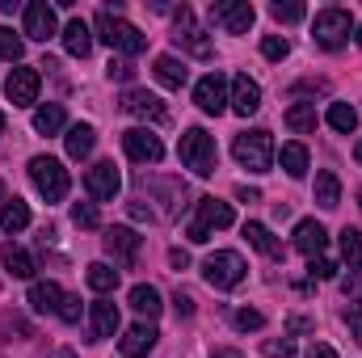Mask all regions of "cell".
I'll list each match as a JSON object with an SVG mask.
<instances>
[{
  "instance_id": "cell-1",
  "label": "cell",
  "mask_w": 362,
  "mask_h": 358,
  "mask_svg": "<svg viewBox=\"0 0 362 358\" xmlns=\"http://www.w3.org/2000/svg\"><path fill=\"white\" fill-rule=\"evenodd\" d=\"M177 156H181V165H185L194 178H211V173L219 169V148H215V135H211V131H202V127H189V131L181 135Z\"/></svg>"
},
{
  "instance_id": "cell-2",
  "label": "cell",
  "mask_w": 362,
  "mask_h": 358,
  "mask_svg": "<svg viewBox=\"0 0 362 358\" xmlns=\"http://www.w3.org/2000/svg\"><path fill=\"white\" fill-rule=\"evenodd\" d=\"M93 30H97V38H101L110 51H118V55H139V51L148 47V38L139 34V25H131L127 17H118V13H110V8L97 13Z\"/></svg>"
},
{
  "instance_id": "cell-3",
  "label": "cell",
  "mask_w": 362,
  "mask_h": 358,
  "mask_svg": "<svg viewBox=\"0 0 362 358\" xmlns=\"http://www.w3.org/2000/svg\"><path fill=\"white\" fill-rule=\"evenodd\" d=\"M232 156H236V161H240V169H249V173H270V165H274V135H270V131H262V127L240 131V135H236V144H232Z\"/></svg>"
},
{
  "instance_id": "cell-4",
  "label": "cell",
  "mask_w": 362,
  "mask_h": 358,
  "mask_svg": "<svg viewBox=\"0 0 362 358\" xmlns=\"http://www.w3.org/2000/svg\"><path fill=\"white\" fill-rule=\"evenodd\" d=\"M354 34V17L350 8H320L312 17V42L325 47V51H341Z\"/></svg>"
},
{
  "instance_id": "cell-5",
  "label": "cell",
  "mask_w": 362,
  "mask_h": 358,
  "mask_svg": "<svg viewBox=\"0 0 362 358\" xmlns=\"http://www.w3.org/2000/svg\"><path fill=\"white\" fill-rule=\"evenodd\" d=\"M245 274H249V266H245V258H240L236 249H215V253L202 262V278H206L215 291H232V287H240Z\"/></svg>"
},
{
  "instance_id": "cell-6",
  "label": "cell",
  "mask_w": 362,
  "mask_h": 358,
  "mask_svg": "<svg viewBox=\"0 0 362 358\" xmlns=\"http://www.w3.org/2000/svg\"><path fill=\"white\" fill-rule=\"evenodd\" d=\"M232 224H236L232 202H219V198H198V219L185 228V236H189L194 245H206V241H211V232L232 228Z\"/></svg>"
},
{
  "instance_id": "cell-7",
  "label": "cell",
  "mask_w": 362,
  "mask_h": 358,
  "mask_svg": "<svg viewBox=\"0 0 362 358\" xmlns=\"http://www.w3.org/2000/svg\"><path fill=\"white\" fill-rule=\"evenodd\" d=\"M173 42H177L185 55H194V59H211V51H215L189 4H181L177 13H173Z\"/></svg>"
},
{
  "instance_id": "cell-8",
  "label": "cell",
  "mask_w": 362,
  "mask_h": 358,
  "mask_svg": "<svg viewBox=\"0 0 362 358\" xmlns=\"http://www.w3.org/2000/svg\"><path fill=\"white\" fill-rule=\"evenodd\" d=\"M30 181L47 202H64L68 198V169L55 156H34L30 161Z\"/></svg>"
},
{
  "instance_id": "cell-9",
  "label": "cell",
  "mask_w": 362,
  "mask_h": 358,
  "mask_svg": "<svg viewBox=\"0 0 362 358\" xmlns=\"http://www.w3.org/2000/svg\"><path fill=\"white\" fill-rule=\"evenodd\" d=\"M211 21L223 30V34H249L253 21H257V8L249 0H215L211 4Z\"/></svg>"
},
{
  "instance_id": "cell-10",
  "label": "cell",
  "mask_w": 362,
  "mask_h": 358,
  "mask_svg": "<svg viewBox=\"0 0 362 358\" xmlns=\"http://www.w3.org/2000/svg\"><path fill=\"white\" fill-rule=\"evenodd\" d=\"M194 101L202 114H223L228 101H232V81L223 72H206L198 85H194Z\"/></svg>"
},
{
  "instance_id": "cell-11",
  "label": "cell",
  "mask_w": 362,
  "mask_h": 358,
  "mask_svg": "<svg viewBox=\"0 0 362 358\" xmlns=\"http://www.w3.org/2000/svg\"><path fill=\"white\" fill-rule=\"evenodd\" d=\"M101 241H105V253H110V258H114L118 266H127V270H131L135 262H139V245H144V236H139L135 228L118 224V228H110V232H105Z\"/></svg>"
},
{
  "instance_id": "cell-12",
  "label": "cell",
  "mask_w": 362,
  "mask_h": 358,
  "mask_svg": "<svg viewBox=\"0 0 362 358\" xmlns=\"http://www.w3.org/2000/svg\"><path fill=\"white\" fill-rule=\"evenodd\" d=\"M38 89H42V72H38V68H13L8 81H4L8 101L21 105V110H30V105L38 101Z\"/></svg>"
},
{
  "instance_id": "cell-13",
  "label": "cell",
  "mask_w": 362,
  "mask_h": 358,
  "mask_svg": "<svg viewBox=\"0 0 362 358\" xmlns=\"http://www.w3.org/2000/svg\"><path fill=\"white\" fill-rule=\"evenodd\" d=\"M122 148H127V156H131L135 165H156V161L165 156V144H160L148 127H131V131L122 135Z\"/></svg>"
},
{
  "instance_id": "cell-14",
  "label": "cell",
  "mask_w": 362,
  "mask_h": 358,
  "mask_svg": "<svg viewBox=\"0 0 362 358\" xmlns=\"http://www.w3.org/2000/svg\"><path fill=\"white\" fill-rule=\"evenodd\" d=\"M55 34H59L55 4H47V0H34V4H25V38H34V42H51Z\"/></svg>"
},
{
  "instance_id": "cell-15",
  "label": "cell",
  "mask_w": 362,
  "mask_h": 358,
  "mask_svg": "<svg viewBox=\"0 0 362 358\" xmlns=\"http://www.w3.org/2000/svg\"><path fill=\"white\" fill-rule=\"evenodd\" d=\"M85 190H89L97 202H114V198H118V190H122V178H118L114 161H97L89 173H85Z\"/></svg>"
},
{
  "instance_id": "cell-16",
  "label": "cell",
  "mask_w": 362,
  "mask_h": 358,
  "mask_svg": "<svg viewBox=\"0 0 362 358\" xmlns=\"http://www.w3.org/2000/svg\"><path fill=\"white\" fill-rule=\"evenodd\" d=\"M228 110H236L240 118H249V114L262 110V85L249 72H236L232 76V101H228Z\"/></svg>"
},
{
  "instance_id": "cell-17",
  "label": "cell",
  "mask_w": 362,
  "mask_h": 358,
  "mask_svg": "<svg viewBox=\"0 0 362 358\" xmlns=\"http://www.w3.org/2000/svg\"><path fill=\"white\" fill-rule=\"evenodd\" d=\"M122 110L135 114V118H148V122H165V118H169L165 101H160L156 93H148V89H127L122 93Z\"/></svg>"
},
{
  "instance_id": "cell-18",
  "label": "cell",
  "mask_w": 362,
  "mask_h": 358,
  "mask_svg": "<svg viewBox=\"0 0 362 358\" xmlns=\"http://www.w3.org/2000/svg\"><path fill=\"white\" fill-rule=\"evenodd\" d=\"M295 249H299L303 258H325V249H329V232H325V224H316V219H299V224H295Z\"/></svg>"
},
{
  "instance_id": "cell-19",
  "label": "cell",
  "mask_w": 362,
  "mask_h": 358,
  "mask_svg": "<svg viewBox=\"0 0 362 358\" xmlns=\"http://www.w3.org/2000/svg\"><path fill=\"white\" fill-rule=\"evenodd\" d=\"M156 325H131L127 333H122V358H148L152 350H156Z\"/></svg>"
},
{
  "instance_id": "cell-20",
  "label": "cell",
  "mask_w": 362,
  "mask_h": 358,
  "mask_svg": "<svg viewBox=\"0 0 362 358\" xmlns=\"http://www.w3.org/2000/svg\"><path fill=\"white\" fill-rule=\"evenodd\" d=\"M89 321H93V342H97V337H114L118 325H122L118 304H114V299H97V304H89Z\"/></svg>"
},
{
  "instance_id": "cell-21",
  "label": "cell",
  "mask_w": 362,
  "mask_h": 358,
  "mask_svg": "<svg viewBox=\"0 0 362 358\" xmlns=\"http://www.w3.org/2000/svg\"><path fill=\"white\" fill-rule=\"evenodd\" d=\"M59 38H64V51L76 55V59H85V55L93 51V30L81 21V17H72V21L59 30Z\"/></svg>"
},
{
  "instance_id": "cell-22",
  "label": "cell",
  "mask_w": 362,
  "mask_h": 358,
  "mask_svg": "<svg viewBox=\"0 0 362 358\" xmlns=\"http://www.w3.org/2000/svg\"><path fill=\"white\" fill-rule=\"evenodd\" d=\"M64 295H68V291H64L59 282H51V278H47V282H30V308H34V312H55V316H59Z\"/></svg>"
},
{
  "instance_id": "cell-23",
  "label": "cell",
  "mask_w": 362,
  "mask_h": 358,
  "mask_svg": "<svg viewBox=\"0 0 362 358\" xmlns=\"http://www.w3.org/2000/svg\"><path fill=\"white\" fill-rule=\"evenodd\" d=\"M152 72H156V81H160L165 89H181V85L189 81V68L181 64L177 55H156V64H152Z\"/></svg>"
},
{
  "instance_id": "cell-24",
  "label": "cell",
  "mask_w": 362,
  "mask_h": 358,
  "mask_svg": "<svg viewBox=\"0 0 362 358\" xmlns=\"http://www.w3.org/2000/svg\"><path fill=\"white\" fill-rule=\"evenodd\" d=\"M93 144H97V131H93L89 122H76V127H68V135H64V148H68L72 161H85L93 152Z\"/></svg>"
},
{
  "instance_id": "cell-25",
  "label": "cell",
  "mask_w": 362,
  "mask_h": 358,
  "mask_svg": "<svg viewBox=\"0 0 362 358\" xmlns=\"http://www.w3.org/2000/svg\"><path fill=\"white\" fill-rule=\"evenodd\" d=\"M245 241H249L257 253H266V258H282V241L274 236L266 224H257V219H249V224H245Z\"/></svg>"
},
{
  "instance_id": "cell-26",
  "label": "cell",
  "mask_w": 362,
  "mask_h": 358,
  "mask_svg": "<svg viewBox=\"0 0 362 358\" xmlns=\"http://www.w3.org/2000/svg\"><path fill=\"white\" fill-rule=\"evenodd\" d=\"M131 308H135L139 316H148V321H152V316H160V308H165V304H160V291H156L152 282H135V287H131Z\"/></svg>"
},
{
  "instance_id": "cell-27",
  "label": "cell",
  "mask_w": 362,
  "mask_h": 358,
  "mask_svg": "<svg viewBox=\"0 0 362 358\" xmlns=\"http://www.w3.org/2000/svg\"><path fill=\"white\" fill-rule=\"evenodd\" d=\"M64 122H68V114H64V105H59V101H51V105H38V110H34V131H38V135H59V131H64Z\"/></svg>"
},
{
  "instance_id": "cell-28",
  "label": "cell",
  "mask_w": 362,
  "mask_h": 358,
  "mask_svg": "<svg viewBox=\"0 0 362 358\" xmlns=\"http://www.w3.org/2000/svg\"><path fill=\"white\" fill-rule=\"evenodd\" d=\"M316 202H320L325 211L341 207V178H337L333 169H320V173H316Z\"/></svg>"
},
{
  "instance_id": "cell-29",
  "label": "cell",
  "mask_w": 362,
  "mask_h": 358,
  "mask_svg": "<svg viewBox=\"0 0 362 358\" xmlns=\"http://www.w3.org/2000/svg\"><path fill=\"white\" fill-rule=\"evenodd\" d=\"M0 228L13 236V232H25L30 228V207L21 202V198H8V202H0Z\"/></svg>"
},
{
  "instance_id": "cell-30",
  "label": "cell",
  "mask_w": 362,
  "mask_h": 358,
  "mask_svg": "<svg viewBox=\"0 0 362 358\" xmlns=\"http://www.w3.org/2000/svg\"><path fill=\"white\" fill-rule=\"evenodd\" d=\"M325 122H329L337 135H354V131H358V110H354V105H346V101H333V105H329V114H325Z\"/></svg>"
},
{
  "instance_id": "cell-31",
  "label": "cell",
  "mask_w": 362,
  "mask_h": 358,
  "mask_svg": "<svg viewBox=\"0 0 362 358\" xmlns=\"http://www.w3.org/2000/svg\"><path fill=\"white\" fill-rule=\"evenodd\" d=\"M0 262H4V270H8L13 278H34V258H30L25 249H17L13 241L0 249Z\"/></svg>"
},
{
  "instance_id": "cell-32",
  "label": "cell",
  "mask_w": 362,
  "mask_h": 358,
  "mask_svg": "<svg viewBox=\"0 0 362 358\" xmlns=\"http://www.w3.org/2000/svg\"><path fill=\"white\" fill-rule=\"evenodd\" d=\"M286 127H291L295 135L316 131V101H295V105L286 110Z\"/></svg>"
},
{
  "instance_id": "cell-33",
  "label": "cell",
  "mask_w": 362,
  "mask_h": 358,
  "mask_svg": "<svg viewBox=\"0 0 362 358\" xmlns=\"http://www.w3.org/2000/svg\"><path fill=\"white\" fill-rule=\"evenodd\" d=\"M278 161H282V169H286V178H308V148L303 144H282V152H278Z\"/></svg>"
},
{
  "instance_id": "cell-34",
  "label": "cell",
  "mask_w": 362,
  "mask_h": 358,
  "mask_svg": "<svg viewBox=\"0 0 362 358\" xmlns=\"http://www.w3.org/2000/svg\"><path fill=\"white\" fill-rule=\"evenodd\" d=\"M85 282H89L97 295H110V291L118 287V270L110 266V262H93L89 274H85Z\"/></svg>"
},
{
  "instance_id": "cell-35",
  "label": "cell",
  "mask_w": 362,
  "mask_h": 358,
  "mask_svg": "<svg viewBox=\"0 0 362 358\" xmlns=\"http://www.w3.org/2000/svg\"><path fill=\"white\" fill-rule=\"evenodd\" d=\"M341 258L350 270H362V232L358 228H341Z\"/></svg>"
},
{
  "instance_id": "cell-36",
  "label": "cell",
  "mask_w": 362,
  "mask_h": 358,
  "mask_svg": "<svg viewBox=\"0 0 362 358\" xmlns=\"http://www.w3.org/2000/svg\"><path fill=\"white\" fill-rule=\"evenodd\" d=\"M270 17H274V21H282V25H295V21H303V17H308V8H303L299 0H274Z\"/></svg>"
},
{
  "instance_id": "cell-37",
  "label": "cell",
  "mask_w": 362,
  "mask_h": 358,
  "mask_svg": "<svg viewBox=\"0 0 362 358\" xmlns=\"http://www.w3.org/2000/svg\"><path fill=\"white\" fill-rule=\"evenodd\" d=\"M21 55H25V38L0 25V59H4V64H17Z\"/></svg>"
},
{
  "instance_id": "cell-38",
  "label": "cell",
  "mask_w": 362,
  "mask_h": 358,
  "mask_svg": "<svg viewBox=\"0 0 362 358\" xmlns=\"http://www.w3.org/2000/svg\"><path fill=\"white\" fill-rule=\"evenodd\" d=\"M232 325H236L240 333H257V329H266V316H262L257 308H236V312H232Z\"/></svg>"
},
{
  "instance_id": "cell-39",
  "label": "cell",
  "mask_w": 362,
  "mask_h": 358,
  "mask_svg": "<svg viewBox=\"0 0 362 358\" xmlns=\"http://www.w3.org/2000/svg\"><path fill=\"white\" fill-rule=\"evenodd\" d=\"M262 55L278 64V59H286V55H291V42H286V38H278V34H270V38H262Z\"/></svg>"
},
{
  "instance_id": "cell-40",
  "label": "cell",
  "mask_w": 362,
  "mask_h": 358,
  "mask_svg": "<svg viewBox=\"0 0 362 358\" xmlns=\"http://www.w3.org/2000/svg\"><path fill=\"white\" fill-rule=\"evenodd\" d=\"M72 224H76V228H97V224H101V215H97V207H93V202H76V207H72Z\"/></svg>"
},
{
  "instance_id": "cell-41",
  "label": "cell",
  "mask_w": 362,
  "mask_h": 358,
  "mask_svg": "<svg viewBox=\"0 0 362 358\" xmlns=\"http://www.w3.org/2000/svg\"><path fill=\"white\" fill-rule=\"evenodd\" d=\"M262 354L266 358H291L295 354V342H291V337H270V342H262Z\"/></svg>"
},
{
  "instance_id": "cell-42",
  "label": "cell",
  "mask_w": 362,
  "mask_h": 358,
  "mask_svg": "<svg viewBox=\"0 0 362 358\" xmlns=\"http://www.w3.org/2000/svg\"><path fill=\"white\" fill-rule=\"evenodd\" d=\"M308 274L320 278V282H329V278H337V262H329V258H308Z\"/></svg>"
},
{
  "instance_id": "cell-43",
  "label": "cell",
  "mask_w": 362,
  "mask_h": 358,
  "mask_svg": "<svg viewBox=\"0 0 362 358\" xmlns=\"http://www.w3.org/2000/svg\"><path fill=\"white\" fill-rule=\"evenodd\" d=\"M59 321H68V325L81 321V295H64V304H59Z\"/></svg>"
},
{
  "instance_id": "cell-44",
  "label": "cell",
  "mask_w": 362,
  "mask_h": 358,
  "mask_svg": "<svg viewBox=\"0 0 362 358\" xmlns=\"http://www.w3.org/2000/svg\"><path fill=\"white\" fill-rule=\"evenodd\" d=\"M346 325H350V337L362 346V304H350L346 308Z\"/></svg>"
},
{
  "instance_id": "cell-45",
  "label": "cell",
  "mask_w": 362,
  "mask_h": 358,
  "mask_svg": "<svg viewBox=\"0 0 362 358\" xmlns=\"http://www.w3.org/2000/svg\"><path fill=\"white\" fill-rule=\"evenodd\" d=\"M105 76H110V81H122V85H127V81H135V68H131L127 59H114V64L105 68Z\"/></svg>"
},
{
  "instance_id": "cell-46",
  "label": "cell",
  "mask_w": 362,
  "mask_h": 358,
  "mask_svg": "<svg viewBox=\"0 0 362 358\" xmlns=\"http://www.w3.org/2000/svg\"><path fill=\"white\" fill-rule=\"evenodd\" d=\"M173 308H177V316H194V295L177 291V295H173Z\"/></svg>"
},
{
  "instance_id": "cell-47",
  "label": "cell",
  "mask_w": 362,
  "mask_h": 358,
  "mask_svg": "<svg viewBox=\"0 0 362 358\" xmlns=\"http://www.w3.org/2000/svg\"><path fill=\"white\" fill-rule=\"evenodd\" d=\"M303 358H341V354H337L333 346H325V342H316V346H312V350H308Z\"/></svg>"
},
{
  "instance_id": "cell-48",
  "label": "cell",
  "mask_w": 362,
  "mask_h": 358,
  "mask_svg": "<svg viewBox=\"0 0 362 358\" xmlns=\"http://www.w3.org/2000/svg\"><path fill=\"white\" fill-rule=\"evenodd\" d=\"M236 198H240V202H262V190H249V185H236Z\"/></svg>"
},
{
  "instance_id": "cell-49",
  "label": "cell",
  "mask_w": 362,
  "mask_h": 358,
  "mask_svg": "<svg viewBox=\"0 0 362 358\" xmlns=\"http://www.w3.org/2000/svg\"><path fill=\"white\" fill-rule=\"evenodd\" d=\"M312 329V321H303V316H291L286 321V333H308Z\"/></svg>"
},
{
  "instance_id": "cell-50",
  "label": "cell",
  "mask_w": 362,
  "mask_h": 358,
  "mask_svg": "<svg viewBox=\"0 0 362 358\" xmlns=\"http://www.w3.org/2000/svg\"><path fill=\"white\" fill-rule=\"evenodd\" d=\"M169 262H173V270H185V266H189V258H185V249H173V253H169Z\"/></svg>"
},
{
  "instance_id": "cell-51",
  "label": "cell",
  "mask_w": 362,
  "mask_h": 358,
  "mask_svg": "<svg viewBox=\"0 0 362 358\" xmlns=\"http://www.w3.org/2000/svg\"><path fill=\"white\" fill-rule=\"evenodd\" d=\"M211 358H245L240 350H228V346H219V350H211Z\"/></svg>"
},
{
  "instance_id": "cell-52",
  "label": "cell",
  "mask_w": 362,
  "mask_h": 358,
  "mask_svg": "<svg viewBox=\"0 0 362 358\" xmlns=\"http://www.w3.org/2000/svg\"><path fill=\"white\" fill-rule=\"evenodd\" d=\"M354 161H358V165H362V139H358V144H354Z\"/></svg>"
},
{
  "instance_id": "cell-53",
  "label": "cell",
  "mask_w": 362,
  "mask_h": 358,
  "mask_svg": "<svg viewBox=\"0 0 362 358\" xmlns=\"http://www.w3.org/2000/svg\"><path fill=\"white\" fill-rule=\"evenodd\" d=\"M354 30H358V34H354V38H358V47H362V25H354Z\"/></svg>"
},
{
  "instance_id": "cell-54",
  "label": "cell",
  "mask_w": 362,
  "mask_h": 358,
  "mask_svg": "<svg viewBox=\"0 0 362 358\" xmlns=\"http://www.w3.org/2000/svg\"><path fill=\"white\" fill-rule=\"evenodd\" d=\"M0 135H4V114H0Z\"/></svg>"
}]
</instances>
